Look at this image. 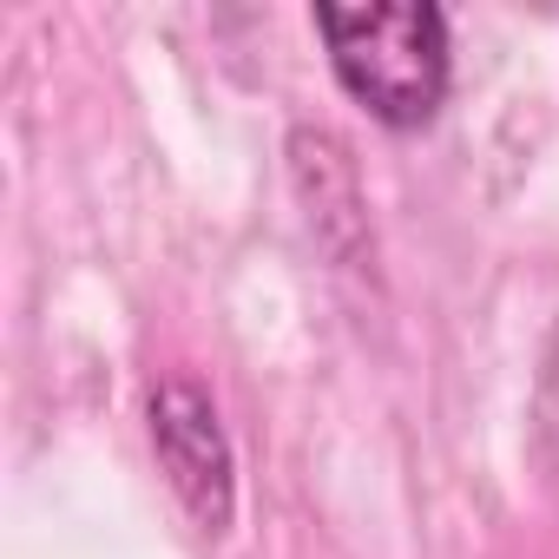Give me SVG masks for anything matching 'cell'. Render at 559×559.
I'll return each instance as SVG.
<instances>
[{"instance_id": "cell-2", "label": "cell", "mask_w": 559, "mask_h": 559, "mask_svg": "<svg viewBox=\"0 0 559 559\" xmlns=\"http://www.w3.org/2000/svg\"><path fill=\"white\" fill-rule=\"evenodd\" d=\"M145 428H152V454H158L178 507L191 513V526L224 539L237 520V454L217 421V402L198 382H158L145 402Z\"/></svg>"}, {"instance_id": "cell-1", "label": "cell", "mask_w": 559, "mask_h": 559, "mask_svg": "<svg viewBox=\"0 0 559 559\" xmlns=\"http://www.w3.org/2000/svg\"><path fill=\"white\" fill-rule=\"evenodd\" d=\"M310 27L330 47L336 86L369 106L389 132H421L454 86V40L435 0H389V8H310Z\"/></svg>"}]
</instances>
